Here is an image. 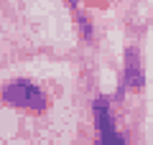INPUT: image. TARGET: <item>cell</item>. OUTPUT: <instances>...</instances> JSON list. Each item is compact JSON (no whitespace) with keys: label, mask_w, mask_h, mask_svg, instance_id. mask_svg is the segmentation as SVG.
Instances as JSON below:
<instances>
[{"label":"cell","mask_w":153,"mask_h":145,"mask_svg":"<svg viewBox=\"0 0 153 145\" xmlns=\"http://www.w3.org/2000/svg\"><path fill=\"white\" fill-rule=\"evenodd\" d=\"M0 99L8 107H18V109H28V112H44L49 104V97L38 84L28 79H13L8 84H3L0 89Z\"/></svg>","instance_id":"obj_1"},{"label":"cell","mask_w":153,"mask_h":145,"mask_svg":"<svg viewBox=\"0 0 153 145\" xmlns=\"http://www.w3.org/2000/svg\"><path fill=\"white\" fill-rule=\"evenodd\" d=\"M92 115H94V127L100 132V145H130L125 132L117 130L112 115V99L105 94H97L92 99Z\"/></svg>","instance_id":"obj_2"},{"label":"cell","mask_w":153,"mask_h":145,"mask_svg":"<svg viewBox=\"0 0 153 145\" xmlns=\"http://www.w3.org/2000/svg\"><path fill=\"white\" fill-rule=\"evenodd\" d=\"M146 84V74H143V61L140 51L135 46H130L125 51V71H123V89H140Z\"/></svg>","instance_id":"obj_3"},{"label":"cell","mask_w":153,"mask_h":145,"mask_svg":"<svg viewBox=\"0 0 153 145\" xmlns=\"http://www.w3.org/2000/svg\"><path fill=\"white\" fill-rule=\"evenodd\" d=\"M71 8L76 10V26H79V31H82V38L84 41H94V26H92V21H89V16L82 10V8H76L74 3H71Z\"/></svg>","instance_id":"obj_4"}]
</instances>
